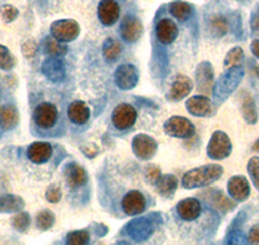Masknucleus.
<instances>
[{"label":"nucleus","instance_id":"f257e3e1","mask_svg":"<svg viewBox=\"0 0 259 245\" xmlns=\"http://www.w3.org/2000/svg\"><path fill=\"white\" fill-rule=\"evenodd\" d=\"M222 174H223V168L221 165L212 164V165L201 166V168L189 170L183 175L182 185L186 189L209 186L215 181H218Z\"/></svg>","mask_w":259,"mask_h":245},{"label":"nucleus","instance_id":"f03ea898","mask_svg":"<svg viewBox=\"0 0 259 245\" xmlns=\"http://www.w3.org/2000/svg\"><path fill=\"white\" fill-rule=\"evenodd\" d=\"M242 76H244V70L241 68H239V66L231 68L228 73H226L222 76L214 91L217 102L224 101L227 97L235 91L236 88L239 87L240 82L242 80Z\"/></svg>","mask_w":259,"mask_h":245},{"label":"nucleus","instance_id":"7ed1b4c3","mask_svg":"<svg viewBox=\"0 0 259 245\" xmlns=\"http://www.w3.org/2000/svg\"><path fill=\"white\" fill-rule=\"evenodd\" d=\"M51 32L53 38L61 43H69L78 38L80 27L74 20H59L51 25Z\"/></svg>","mask_w":259,"mask_h":245},{"label":"nucleus","instance_id":"20e7f679","mask_svg":"<svg viewBox=\"0 0 259 245\" xmlns=\"http://www.w3.org/2000/svg\"><path fill=\"white\" fill-rule=\"evenodd\" d=\"M231 151H232V143H231L228 136L222 131L214 132L209 146H207V154L210 158L215 159V160L226 159L227 156H230Z\"/></svg>","mask_w":259,"mask_h":245},{"label":"nucleus","instance_id":"39448f33","mask_svg":"<svg viewBox=\"0 0 259 245\" xmlns=\"http://www.w3.org/2000/svg\"><path fill=\"white\" fill-rule=\"evenodd\" d=\"M163 129L171 137L189 138L194 133V126L188 119L182 116H174L168 119L163 126Z\"/></svg>","mask_w":259,"mask_h":245},{"label":"nucleus","instance_id":"423d86ee","mask_svg":"<svg viewBox=\"0 0 259 245\" xmlns=\"http://www.w3.org/2000/svg\"><path fill=\"white\" fill-rule=\"evenodd\" d=\"M157 142L147 135H138L133 140L134 154L142 160H149L156 155Z\"/></svg>","mask_w":259,"mask_h":245},{"label":"nucleus","instance_id":"0eeeda50","mask_svg":"<svg viewBox=\"0 0 259 245\" xmlns=\"http://www.w3.org/2000/svg\"><path fill=\"white\" fill-rule=\"evenodd\" d=\"M139 80V73L135 66L130 64H124L115 71V83L121 89L128 91L133 89Z\"/></svg>","mask_w":259,"mask_h":245},{"label":"nucleus","instance_id":"6e6552de","mask_svg":"<svg viewBox=\"0 0 259 245\" xmlns=\"http://www.w3.org/2000/svg\"><path fill=\"white\" fill-rule=\"evenodd\" d=\"M113 124L117 127L118 129H127L131 126H134V122L136 120V111L133 106L127 105V103H121L113 111Z\"/></svg>","mask_w":259,"mask_h":245},{"label":"nucleus","instance_id":"1a4fd4ad","mask_svg":"<svg viewBox=\"0 0 259 245\" xmlns=\"http://www.w3.org/2000/svg\"><path fill=\"white\" fill-rule=\"evenodd\" d=\"M187 110L194 116L207 117L214 114L211 101L205 96H194L187 101Z\"/></svg>","mask_w":259,"mask_h":245},{"label":"nucleus","instance_id":"9d476101","mask_svg":"<svg viewBox=\"0 0 259 245\" xmlns=\"http://www.w3.org/2000/svg\"><path fill=\"white\" fill-rule=\"evenodd\" d=\"M99 18L106 26H112L119 18V6L115 0H101L99 4Z\"/></svg>","mask_w":259,"mask_h":245},{"label":"nucleus","instance_id":"9b49d317","mask_svg":"<svg viewBox=\"0 0 259 245\" xmlns=\"http://www.w3.org/2000/svg\"><path fill=\"white\" fill-rule=\"evenodd\" d=\"M192 88H193V83L186 75H178L174 79L172 87H171L170 92H168L167 98L170 101H180V99L186 98L189 93H191Z\"/></svg>","mask_w":259,"mask_h":245},{"label":"nucleus","instance_id":"f8f14e48","mask_svg":"<svg viewBox=\"0 0 259 245\" xmlns=\"http://www.w3.org/2000/svg\"><path fill=\"white\" fill-rule=\"evenodd\" d=\"M35 121L41 128H51L55 126L57 120V110L56 107L51 103H41L35 110Z\"/></svg>","mask_w":259,"mask_h":245},{"label":"nucleus","instance_id":"ddd939ff","mask_svg":"<svg viewBox=\"0 0 259 245\" xmlns=\"http://www.w3.org/2000/svg\"><path fill=\"white\" fill-rule=\"evenodd\" d=\"M228 193H230L231 198H233L235 200H239V202L246 200L250 194V186H249L246 178L242 175H236V177L231 178L228 181Z\"/></svg>","mask_w":259,"mask_h":245},{"label":"nucleus","instance_id":"4468645a","mask_svg":"<svg viewBox=\"0 0 259 245\" xmlns=\"http://www.w3.org/2000/svg\"><path fill=\"white\" fill-rule=\"evenodd\" d=\"M121 34L124 40L128 43H134L138 40L143 34V25L140 20L134 16H128L124 18L121 26Z\"/></svg>","mask_w":259,"mask_h":245},{"label":"nucleus","instance_id":"2eb2a0df","mask_svg":"<svg viewBox=\"0 0 259 245\" xmlns=\"http://www.w3.org/2000/svg\"><path fill=\"white\" fill-rule=\"evenodd\" d=\"M122 207L128 216L140 214L145 208V198L139 191H130L123 198Z\"/></svg>","mask_w":259,"mask_h":245},{"label":"nucleus","instance_id":"dca6fc26","mask_svg":"<svg viewBox=\"0 0 259 245\" xmlns=\"http://www.w3.org/2000/svg\"><path fill=\"white\" fill-rule=\"evenodd\" d=\"M177 212L184 221H193L201 214V204L197 199H184L178 203Z\"/></svg>","mask_w":259,"mask_h":245},{"label":"nucleus","instance_id":"f3484780","mask_svg":"<svg viewBox=\"0 0 259 245\" xmlns=\"http://www.w3.org/2000/svg\"><path fill=\"white\" fill-rule=\"evenodd\" d=\"M52 155V147L47 142H35L27 150V156L35 164H43L50 160Z\"/></svg>","mask_w":259,"mask_h":245},{"label":"nucleus","instance_id":"a211bd4d","mask_svg":"<svg viewBox=\"0 0 259 245\" xmlns=\"http://www.w3.org/2000/svg\"><path fill=\"white\" fill-rule=\"evenodd\" d=\"M157 38L161 43L170 44L175 40L178 35L177 25L168 18H163L157 24Z\"/></svg>","mask_w":259,"mask_h":245},{"label":"nucleus","instance_id":"6ab92c4d","mask_svg":"<svg viewBox=\"0 0 259 245\" xmlns=\"http://www.w3.org/2000/svg\"><path fill=\"white\" fill-rule=\"evenodd\" d=\"M43 73L52 82H61L65 76V66L57 57H52L43 64Z\"/></svg>","mask_w":259,"mask_h":245},{"label":"nucleus","instance_id":"aec40b11","mask_svg":"<svg viewBox=\"0 0 259 245\" xmlns=\"http://www.w3.org/2000/svg\"><path fill=\"white\" fill-rule=\"evenodd\" d=\"M65 175L68 178V183L71 187H79L84 185L85 181H87V173H85V170L75 163H71L66 166Z\"/></svg>","mask_w":259,"mask_h":245},{"label":"nucleus","instance_id":"412c9836","mask_svg":"<svg viewBox=\"0 0 259 245\" xmlns=\"http://www.w3.org/2000/svg\"><path fill=\"white\" fill-rule=\"evenodd\" d=\"M69 119L77 124H84L90 117V110L82 101H74L68 110Z\"/></svg>","mask_w":259,"mask_h":245},{"label":"nucleus","instance_id":"4be33fe9","mask_svg":"<svg viewBox=\"0 0 259 245\" xmlns=\"http://www.w3.org/2000/svg\"><path fill=\"white\" fill-rule=\"evenodd\" d=\"M197 83H198V91L207 93L212 84V68L210 64L203 62L198 68L197 71Z\"/></svg>","mask_w":259,"mask_h":245},{"label":"nucleus","instance_id":"5701e85b","mask_svg":"<svg viewBox=\"0 0 259 245\" xmlns=\"http://www.w3.org/2000/svg\"><path fill=\"white\" fill-rule=\"evenodd\" d=\"M178 187V181L174 175H163L157 182V191L165 198H171L174 195Z\"/></svg>","mask_w":259,"mask_h":245},{"label":"nucleus","instance_id":"b1692460","mask_svg":"<svg viewBox=\"0 0 259 245\" xmlns=\"http://www.w3.org/2000/svg\"><path fill=\"white\" fill-rule=\"evenodd\" d=\"M18 114L12 106H4L0 108V127L3 129H11L17 124Z\"/></svg>","mask_w":259,"mask_h":245},{"label":"nucleus","instance_id":"393cba45","mask_svg":"<svg viewBox=\"0 0 259 245\" xmlns=\"http://www.w3.org/2000/svg\"><path fill=\"white\" fill-rule=\"evenodd\" d=\"M170 12L179 21H186L191 17L192 7L186 2H174L170 6Z\"/></svg>","mask_w":259,"mask_h":245},{"label":"nucleus","instance_id":"a878e982","mask_svg":"<svg viewBox=\"0 0 259 245\" xmlns=\"http://www.w3.org/2000/svg\"><path fill=\"white\" fill-rule=\"evenodd\" d=\"M24 202L18 196H0V212H15L22 208Z\"/></svg>","mask_w":259,"mask_h":245},{"label":"nucleus","instance_id":"bb28decb","mask_svg":"<svg viewBox=\"0 0 259 245\" xmlns=\"http://www.w3.org/2000/svg\"><path fill=\"white\" fill-rule=\"evenodd\" d=\"M103 52H104V57H105L108 61H114L119 57L122 52V47L121 44L118 43L117 40L114 39H108V40L104 43L103 47Z\"/></svg>","mask_w":259,"mask_h":245},{"label":"nucleus","instance_id":"cd10ccee","mask_svg":"<svg viewBox=\"0 0 259 245\" xmlns=\"http://www.w3.org/2000/svg\"><path fill=\"white\" fill-rule=\"evenodd\" d=\"M45 50L47 54L52 55V57H60V55L65 54L68 48L65 47L61 41H59L55 38H47L45 41Z\"/></svg>","mask_w":259,"mask_h":245},{"label":"nucleus","instance_id":"c85d7f7f","mask_svg":"<svg viewBox=\"0 0 259 245\" xmlns=\"http://www.w3.org/2000/svg\"><path fill=\"white\" fill-rule=\"evenodd\" d=\"M244 58V52H242L241 48H233L228 52V54L226 55V59H224V66L226 69L235 68V66H239L240 62Z\"/></svg>","mask_w":259,"mask_h":245},{"label":"nucleus","instance_id":"c756f323","mask_svg":"<svg viewBox=\"0 0 259 245\" xmlns=\"http://www.w3.org/2000/svg\"><path fill=\"white\" fill-rule=\"evenodd\" d=\"M55 223V216L50 210H43L36 217V225L40 230H48Z\"/></svg>","mask_w":259,"mask_h":245},{"label":"nucleus","instance_id":"7c9ffc66","mask_svg":"<svg viewBox=\"0 0 259 245\" xmlns=\"http://www.w3.org/2000/svg\"><path fill=\"white\" fill-rule=\"evenodd\" d=\"M212 198H214L212 205H214L217 209L222 210V212H227V210H231L235 208V203L231 202L230 199H227L222 193H215Z\"/></svg>","mask_w":259,"mask_h":245},{"label":"nucleus","instance_id":"2f4dec72","mask_svg":"<svg viewBox=\"0 0 259 245\" xmlns=\"http://www.w3.org/2000/svg\"><path fill=\"white\" fill-rule=\"evenodd\" d=\"M89 240L90 236L85 231H74V232L69 233L66 241L71 245H84L89 242Z\"/></svg>","mask_w":259,"mask_h":245},{"label":"nucleus","instance_id":"473e14b6","mask_svg":"<svg viewBox=\"0 0 259 245\" xmlns=\"http://www.w3.org/2000/svg\"><path fill=\"white\" fill-rule=\"evenodd\" d=\"M13 65H15V59L11 55L9 50L3 45H0V69L9 70L13 68Z\"/></svg>","mask_w":259,"mask_h":245},{"label":"nucleus","instance_id":"72a5a7b5","mask_svg":"<svg viewBox=\"0 0 259 245\" xmlns=\"http://www.w3.org/2000/svg\"><path fill=\"white\" fill-rule=\"evenodd\" d=\"M242 111H244V116L245 119L247 120V122H255L256 121V110L255 106H254L253 99L247 98L244 103V107H242Z\"/></svg>","mask_w":259,"mask_h":245},{"label":"nucleus","instance_id":"f704fd0d","mask_svg":"<svg viewBox=\"0 0 259 245\" xmlns=\"http://www.w3.org/2000/svg\"><path fill=\"white\" fill-rule=\"evenodd\" d=\"M247 170L250 174L253 183L259 190V158H251L249 164H247Z\"/></svg>","mask_w":259,"mask_h":245},{"label":"nucleus","instance_id":"c9c22d12","mask_svg":"<svg viewBox=\"0 0 259 245\" xmlns=\"http://www.w3.org/2000/svg\"><path fill=\"white\" fill-rule=\"evenodd\" d=\"M12 223L17 230L25 231L30 226V216L27 213L17 214V216L13 217Z\"/></svg>","mask_w":259,"mask_h":245},{"label":"nucleus","instance_id":"e433bc0d","mask_svg":"<svg viewBox=\"0 0 259 245\" xmlns=\"http://www.w3.org/2000/svg\"><path fill=\"white\" fill-rule=\"evenodd\" d=\"M211 29L215 32V35L222 36L227 31V21L223 17H214L211 20Z\"/></svg>","mask_w":259,"mask_h":245},{"label":"nucleus","instance_id":"4c0bfd02","mask_svg":"<svg viewBox=\"0 0 259 245\" xmlns=\"http://www.w3.org/2000/svg\"><path fill=\"white\" fill-rule=\"evenodd\" d=\"M0 15H2L4 22H12L13 20L17 18L18 11L13 6H3L0 8Z\"/></svg>","mask_w":259,"mask_h":245},{"label":"nucleus","instance_id":"58836bf2","mask_svg":"<svg viewBox=\"0 0 259 245\" xmlns=\"http://www.w3.org/2000/svg\"><path fill=\"white\" fill-rule=\"evenodd\" d=\"M145 175H147V181L150 182V183H157V182L159 181V178L162 177L159 168H157V166H154V165H152L148 168Z\"/></svg>","mask_w":259,"mask_h":245},{"label":"nucleus","instance_id":"ea45409f","mask_svg":"<svg viewBox=\"0 0 259 245\" xmlns=\"http://www.w3.org/2000/svg\"><path fill=\"white\" fill-rule=\"evenodd\" d=\"M36 50H38V47H36V44L32 40L26 41V43L22 45V52H24V55L26 57V58H32V57H35Z\"/></svg>","mask_w":259,"mask_h":245},{"label":"nucleus","instance_id":"a19ab883","mask_svg":"<svg viewBox=\"0 0 259 245\" xmlns=\"http://www.w3.org/2000/svg\"><path fill=\"white\" fill-rule=\"evenodd\" d=\"M46 198L50 203H57L61 198V191L57 186H51L48 187L47 193H46Z\"/></svg>","mask_w":259,"mask_h":245},{"label":"nucleus","instance_id":"79ce46f5","mask_svg":"<svg viewBox=\"0 0 259 245\" xmlns=\"http://www.w3.org/2000/svg\"><path fill=\"white\" fill-rule=\"evenodd\" d=\"M249 242L250 244H259V226L251 228L249 233Z\"/></svg>","mask_w":259,"mask_h":245},{"label":"nucleus","instance_id":"37998d69","mask_svg":"<svg viewBox=\"0 0 259 245\" xmlns=\"http://www.w3.org/2000/svg\"><path fill=\"white\" fill-rule=\"evenodd\" d=\"M251 52L254 53L256 58H259V40H254L251 43Z\"/></svg>","mask_w":259,"mask_h":245},{"label":"nucleus","instance_id":"c03bdc74","mask_svg":"<svg viewBox=\"0 0 259 245\" xmlns=\"http://www.w3.org/2000/svg\"><path fill=\"white\" fill-rule=\"evenodd\" d=\"M254 26H255V29L259 31V17L255 20V24H254Z\"/></svg>","mask_w":259,"mask_h":245},{"label":"nucleus","instance_id":"a18cd8bd","mask_svg":"<svg viewBox=\"0 0 259 245\" xmlns=\"http://www.w3.org/2000/svg\"><path fill=\"white\" fill-rule=\"evenodd\" d=\"M254 149H255L256 151H259V140L256 141V143H255V145H254Z\"/></svg>","mask_w":259,"mask_h":245},{"label":"nucleus","instance_id":"49530a36","mask_svg":"<svg viewBox=\"0 0 259 245\" xmlns=\"http://www.w3.org/2000/svg\"><path fill=\"white\" fill-rule=\"evenodd\" d=\"M256 74H258V76H259V66H258V68H256Z\"/></svg>","mask_w":259,"mask_h":245}]
</instances>
